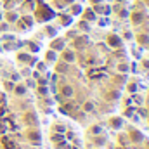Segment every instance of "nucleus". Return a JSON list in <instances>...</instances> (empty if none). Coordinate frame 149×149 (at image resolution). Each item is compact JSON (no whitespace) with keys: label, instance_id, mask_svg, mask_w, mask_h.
I'll return each instance as SVG.
<instances>
[{"label":"nucleus","instance_id":"1","mask_svg":"<svg viewBox=\"0 0 149 149\" xmlns=\"http://www.w3.org/2000/svg\"><path fill=\"white\" fill-rule=\"evenodd\" d=\"M128 19H130L132 24L139 26V24H142L144 19H146V10H132L130 16H128Z\"/></svg>","mask_w":149,"mask_h":149},{"label":"nucleus","instance_id":"2","mask_svg":"<svg viewBox=\"0 0 149 149\" xmlns=\"http://www.w3.org/2000/svg\"><path fill=\"white\" fill-rule=\"evenodd\" d=\"M106 42H108V45L111 49H121L123 47V38L120 37V35H116V33H109L106 37Z\"/></svg>","mask_w":149,"mask_h":149},{"label":"nucleus","instance_id":"3","mask_svg":"<svg viewBox=\"0 0 149 149\" xmlns=\"http://www.w3.org/2000/svg\"><path fill=\"white\" fill-rule=\"evenodd\" d=\"M128 139H130V142H134V144H141V142H144V134H142L141 130L130 127V128H128Z\"/></svg>","mask_w":149,"mask_h":149},{"label":"nucleus","instance_id":"4","mask_svg":"<svg viewBox=\"0 0 149 149\" xmlns=\"http://www.w3.org/2000/svg\"><path fill=\"white\" fill-rule=\"evenodd\" d=\"M50 49H52V50H56V52H59V50L66 49V38L54 37L52 40H50Z\"/></svg>","mask_w":149,"mask_h":149},{"label":"nucleus","instance_id":"5","mask_svg":"<svg viewBox=\"0 0 149 149\" xmlns=\"http://www.w3.org/2000/svg\"><path fill=\"white\" fill-rule=\"evenodd\" d=\"M74 59H76V54H74L73 49H63L61 50V61L71 64V63H74Z\"/></svg>","mask_w":149,"mask_h":149},{"label":"nucleus","instance_id":"6","mask_svg":"<svg viewBox=\"0 0 149 149\" xmlns=\"http://www.w3.org/2000/svg\"><path fill=\"white\" fill-rule=\"evenodd\" d=\"M81 17H83V21H87V23H95L99 16L94 12V9H83V10H81Z\"/></svg>","mask_w":149,"mask_h":149},{"label":"nucleus","instance_id":"7","mask_svg":"<svg viewBox=\"0 0 149 149\" xmlns=\"http://www.w3.org/2000/svg\"><path fill=\"white\" fill-rule=\"evenodd\" d=\"M17 19H19V12H17V10H14V9L7 10V12L3 14V21H5V23H9V24L16 23Z\"/></svg>","mask_w":149,"mask_h":149},{"label":"nucleus","instance_id":"8","mask_svg":"<svg viewBox=\"0 0 149 149\" xmlns=\"http://www.w3.org/2000/svg\"><path fill=\"white\" fill-rule=\"evenodd\" d=\"M71 40H73V50H80V49H83V47L88 43V38L87 37H78V35H76V37L71 38Z\"/></svg>","mask_w":149,"mask_h":149},{"label":"nucleus","instance_id":"9","mask_svg":"<svg viewBox=\"0 0 149 149\" xmlns=\"http://www.w3.org/2000/svg\"><path fill=\"white\" fill-rule=\"evenodd\" d=\"M92 9H94V12H95L97 16H102V14H109V12H111V7H109V5H106V3L92 5Z\"/></svg>","mask_w":149,"mask_h":149},{"label":"nucleus","instance_id":"10","mask_svg":"<svg viewBox=\"0 0 149 149\" xmlns=\"http://www.w3.org/2000/svg\"><path fill=\"white\" fill-rule=\"evenodd\" d=\"M28 141L33 142V144H40L42 142V134L38 130H30L28 132Z\"/></svg>","mask_w":149,"mask_h":149},{"label":"nucleus","instance_id":"11","mask_svg":"<svg viewBox=\"0 0 149 149\" xmlns=\"http://www.w3.org/2000/svg\"><path fill=\"white\" fill-rule=\"evenodd\" d=\"M59 92H61V95L66 97V99H71V97L74 95V88L71 87V85H63Z\"/></svg>","mask_w":149,"mask_h":149},{"label":"nucleus","instance_id":"12","mask_svg":"<svg viewBox=\"0 0 149 149\" xmlns=\"http://www.w3.org/2000/svg\"><path fill=\"white\" fill-rule=\"evenodd\" d=\"M12 92H14V94H16L17 97H23V95H26L28 88H26V85H24V83H17V85H14Z\"/></svg>","mask_w":149,"mask_h":149},{"label":"nucleus","instance_id":"13","mask_svg":"<svg viewBox=\"0 0 149 149\" xmlns=\"http://www.w3.org/2000/svg\"><path fill=\"white\" fill-rule=\"evenodd\" d=\"M109 125H111V128H121L123 127V118H120V116H113L109 118Z\"/></svg>","mask_w":149,"mask_h":149},{"label":"nucleus","instance_id":"14","mask_svg":"<svg viewBox=\"0 0 149 149\" xmlns=\"http://www.w3.org/2000/svg\"><path fill=\"white\" fill-rule=\"evenodd\" d=\"M56 61H57V52L52 50V49H49L45 52V63H56Z\"/></svg>","mask_w":149,"mask_h":149},{"label":"nucleus","instance_id":"15","mask_svg":"<svg viewBox=\"0 0 149 149\" xmlns=\"http://www.w3.org/2000/svg\"><path fill=\"white\" fill-rule=\"evenodd\" d=\"M68 70H70V64H68V63H64V61H61V63H57V64H56V73L64 74V73H68Z\"/></svg>","mask_w":149,"mask_h":149},{"label":"nucleus","instance_id":"16","mask_svg":"<svg viewBox=\"0 0 149 149\" xmlns=\"http://www.w3.org/2000/svg\"><path fill=\"white\" fill-rule=\"evenodd\" d=\"M81 10H83V7H81L80 3H76V2H73V3L70 5V14H71V16H80Z\"/></svg>","mask_w":149,"mask_h":149},{"label":"nucleus","instance_id":"17","mask_svg":"<svg viewBox=\"0 0 149 149\" xmlns=\"http://www.w3.org/2000/svg\"><path fill=\"white\" fill-rule=\"evenodd\" d=\"M43 33H45L49 38H54V37H57V28H56V26H50V24H47V26L43 28Z\"/></svg>","mask_w":149,"mask_h":149},{"label":"nucleus","instance_id":"18","mask_svg":"<svg viewBox=\"0 0 149 149\" xmlns=\"http://www.w3.org/2000/svg\"><path fill=\"white\" fill-rule=\"evenodd\" d=\"M59 21H61L63 26H70L71 21H73V16H71V14H61V16H59Z\"/></svg>","mask_w":149,"mask_h":149},{"label":"nucleus","instance_id":"19","mask_svg":"<svg viewBox=\"0 0 149 149\" xmlns=\"http://www.w3.org/2000/svg\"><path fill=\"white\" fill-rule=\"evenodd\" d=\"M137 42H139V45L148 47L149 45V35L148 33H141V35H137Z\"/></svg>","mask_w":149,"mask_h":149},{"label":"nucleus","instance_id":"20","mask_svg":"<svg viewBox=\"0 0 149 149\" xmlns=\"http://www.w3.org/2000/svg\"><path fill=\"white\" fill-rule=\"evenodd\" d=\"M26 123H28V125H35V127H37V125H38L37 114H35V113H28V114H26Z\"/></svg>","mask_w":149,"mask_h":149},{"label":"nucleus","instance_id":"21","mask_svg":"<svg viewBox=\"0 0 149 149\" xmlns=\"http://www.w3.org/2000/svg\"><path fill=\"white\" fill-rule=\"evenodd\" d=\"M78 30H80L81 33H88V31H90V23H87V21L81 19V21L78 23Z\"/></svg>","mask_w":149,"mask_h":149},{"label":"nucleus","instance_id":"22","mask_svg":"<svg viewBox=\"0 0 149 149\" xmlns=\"http://www.w3.org/2000/svg\"><path fill=\"white\" fill-rule=\"evenodd\" d=\"M88 134L90 135H102V127L101 125H92L88 128Z\"/></svg>","mask_w":149,"mask_h":149},{"label":"nucleus","instance_id":"23","mask_svg":"<svg viewBox=\"0 0 149 149\" xmlns=\"http://www.w3.org/2000/svg\"><path fill=\"white\" fill-rule=\"evenodd\" d=\"M116 70H118V71H120V73H128V71H130V64H128V63H118V64H116Z\"/></svg>","mask_w":149,"mask_h":149},{"label":"nucleus","instance_id":"24","mask_svg":"<svg viewBox=\"0 0 149 149\" xmlns=\"http://www.w3.org/2000/svg\"><path fill=\"white\" fill-rule=\"evenodd\" d=\"M116 10H118V17L120 19H128V16H130V10L128 9L121 7V9H116Z\"/></svg>","mask_w":149,"mask_h":149},{"label":"nucleus","instance_id":"25","mask_svg":"<svg viewBox=\"0 0 149 149\" xmlns=\"http://www.w3.org/2000/svg\"><path fill=\"white\" fill-rule=\"evenodd\" d=\"M37 92H38V95L45 97V95L49 94V87H47V85H37Z\"/></svg>","mask_w":149,"mask_h":149},{"label":"nucleus","instance_id":"26","mask_svg":"<svg viewBox=\"0 0 149 149\" xmlns=\"http://www.w3.org/2000/svg\"><path fill=\"white\" fill-rule=\"evenodd\" d=\"M94 109H95V106H94V102H92V101L83 102V111H85V113H92Z\"/></svg>","mask_w":149,"mask_h":149},{"label":"nucleus","instance_id":"27","mask_svg":"<svg viewBox=\"0 0 149 149\" xmlns=\"http://www.w3.org/2000/svg\"><path fill=\"white\" fill-rule=\"evenodd\" d=\"M106 99H108V101H118V99H120V92H118V90H111V92L106 95Z\"/></svg>","mask_w":149,"mask_h":149},{"label":"nucleus","instance_id":"28","mask_svg":"<svg viewBox=\"0 0 149 149\" xmlns=\"http://www.w3.org/2000/svg\"><path fill=\"white\" fill-rule=\"evenodd\" d=\"M37 64V71H40V73H43L45 70H47V63H43V61H40V63H35Z\"/></svg>","mask_w":149,"mask_h":149},{"label":"nucleus","instance_id":"29","mask_svg":"<svg viewBox=\"0 0 149 149\" xmlns=\"http://www.w3.org/2000/svg\"><path fill=\"white\" fill-rule=\"evenodd\" d=\"M127 88H128L130 94H135V92H137V83H135V81H130V83L127 85Z\"/></svg>","mask_w":149,"mask_h":149},{"label":"nucleus","instance_id":"30","mask_svg":"<svg viewBox=\"0 0 149 149\" xmlns=\"http://www.w3.org/2000/svg\"><path fill=\"white\" fill-rule=\"evenodd\" d=\"M37 85H49V80H47L45 76H42V74H40V76L37 78Z\"/></svg>","mask_w":149,"mask_h":149},{"label":"nucleus","instance_id":"31","mask_svg":"<svg viewBox=\"0 0 149 149\" xmlns=\"http://www.w3.org/2000/svg\"><path fill=\"white\" fill-rule=\"evenodd\" d=\"M28 47H30V49H31L33 52H37L38 49H40V45H38L37 42H28Z\"/></svg>","mask_w":149,"mask_h":149},{"label":"nucleus","instance_id":"32","mask_svg":"<svg viewBox=\"0 0 149 149\" xmlns=\"http://www.w3.org/2000/svg\"><path fill=\"white\" fill-rule=\"evenodd\" d=\"M97 146H102L104 142H106V137H99V135H95V141H94Z\"/></svg>","mask_w":149,"mask_h":149},{"label":"nucleus","instance_id":"33","mask_svg":"<svg viewBox=\"0 0 149 149\" xmlns=\"http://www.w3.org/2000/svg\"><path fill=\"white\" fill-rule=\"evenodd\" d=\"M9 30V23H3V21H0V33H5Z\"/></svg>","mask_w":149,"mask_h":149},{"label":"nucleus","instance_id":"34","mask_svg":"<svg viewBox=\"0 0 149 149\" xmlns=\"http://www.w3.org/2000/svg\"><path fill=\"white\" fill-rule=\"evenodd\" d=\"M24 85H26V88H30V87H35V85H37V81H35V80H33V78H28V80H26V83H24Z\"/></svg>","mask_w":149,"mask_h":149},{"label":"nucleus","instance_id":"35","mask_svg":"<svg viewBox=\"0 0 149 149\" xmlns=\"http://www.w3.org/2000/svg\"><path fill=\"white\" fill-rule=\"evenodd\" d=\"M3 87H5L7 90H12V88H14V81H9V80H7V81H3Z\"/></svg>","mask_w":149,"mask_h":149},{"label":"nucleus","instance_id":"36","mask_svg":"<svg viewBox=\"0 0 149 149\" xmlns=\"http://www.w3.org/2000/svg\"><path fill=\"white\" fill-rule=\"evenodd\" d=\"M123 38H125V40H132V38H134V33L127 30V31H123Z\"/></svg>","mask_w":149,"mask_h":149},{"label":"nucleus","instance_id":"37","mask_svg":"<svg viewBox=\"0 0 149 149\" xmlns=\"http://www.w3.org/2000/svg\"><path fill=\"white\" fill-rule=\"evenodd\" d=\"M23 21H24L28 26H30V24H33V23H31V21H33V17H31V16H24V17H23Z\"/></svg>","mask_w":149,"mask_h":149},{"label":"nucleus","instance_id":"38","mask_svg":"<svg viewBox=\"0 0 149 149\" xmlns=\"http://www.w3.org/2000/svg\"><path fill=\"white\" fill-rule=\"evenodd\" d=\"M3 40H7V42H14L16 38H14V35H5V33H3Z\"/></svg>","mask_w":149,"mask_h":149},{"label":"nucleus","instance_id":"39","mask_svg":"<svg viewBox=\"0 0 149 149\" xmlns=\"http://www.w3.org/2000/svg\"><path fill=\"white\" fill-rule=\"evenodd\" d=\"M104 0H88V3L90 5H97V3H102Z\"/></svg>","mask_w":149,"mask_h":149},{"label":"nucleus","instance_id":"40","mask_svg":"<svg viewBox=\"0 0 149 149\" xmlns=\"http://www.w3.org/2000/svg\"><path fill=\"white\" fill-rule=\"evenodd\" d=\"M76 35H78V31H76V30H74V31H70V33H68V38L71 40V38H74Z\"/></svg>","mask_w":149,"mask_h":149},{"label":"nucleus","instance_id":"41","mask_svg":"<svg viewBox=\"0 0 149 149\" xmlns=\"http://www.w3.org/2000/svg\"><path fill=\"white\" fill-rule=\"evenodd\" d=\"M142 66H144L146 70H149V59H144V61H142Z\"/></svg>","mask_w":149,"mask_h":149},{"label":"nucleus","instance_id":"42","mask_svg":"<svg viewBox=\"0 0 149 149\" xmlns=\"http://www.w3.org/2000/svg\"><path fill=\"white\" fill-rule=\"evenodd\" d=\"M73 2H76V0H61V3H66V5H71Z\"/></svg>","mask_w":149,"mask_h":149},{"label":"nucleus","instance_id":"43","mask_svg":"<svg viewBox=\"0 0 149 149\" xmlns=\"http://www.w3.org/2000/svg\"><path fill=\"white\" fill-rule=\"evenodd\" d=\"M21 73L24 74V76H30V70H23V71H21Z\"/></svg>","mask_w":149,"mask_h":149},{"label":"nucleus","instance_id":"44","mask_svg":"<svg viewBox=\"0 0 149 149\" xmlns=\"http://www.w3.org/2000/svg\"><path fill=\"white\" fill-rule=\"evenodd\" d=\"M0 21H3V12H0Z\"/></svg>","mask_w":149,"mask_h":149},{"label":"nucleus","instance_id":"45","mask_svg":"<svg viewBox=\"0 0 149 149\" xmlns=\"http://www.w3.org/2000/svg\"><path fill=\"white\" fill-rule=\"evenodd\" d=\"M144 2H146V3H149V0H144Z\"/></svg>","mask_w":149,"mask_h":149},{"label":"nucleus","instance_id":"46","mask_svg":"<svg viewBox=\"0 0 149 149\" xmlns=\"http://www.w3.org/2000/svg\"><path fill=\"white\" fill-rule=\"evenodd\" d=\"M73 149H78V148H73Z\"/></svg>","mask_w":149,"mask_h":149}]
</instances>
